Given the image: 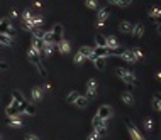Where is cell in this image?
<instances>
[{
	"label": "cell",
	"instance_id": "7a4b0ae2",
	"mask_svg": "<svg viewBox=\"0 0 161 140\" xmlns=\"http://www.w3.org/2000/svg\"><path fill=\"white\" fill-rule=\"evenodd\" d=\"M92 127H93V130L97 132L100 137H104V135L107 133V127H105V120H102L98 115H95V117L92 118Z\"/></svg>",
	"mask_w": 161,
	"mask_h": 140
},
{
	"label": "cell",
	"instance_id": "681fc988",
	"mask_svg": "<svg viewBox=\"0 0 161 140\" xmlns=\"http://www.w3.org/2000/svg\"><path fill=\"white\" fill-rule=\"evenodd\" d=\"M2 47H3V44H2V42H0V49H2Z\"/></svg>",
	"mask_w": 161,
	"mask_h": 140
},
{
	"label": "cell",
	"instance_id": "e0dca14e",
	"mask_svg": "<svg viewBox=\"0 0 161 140\" xmlns=\"http://www.w3.org/2000/svg\"><path fill=\"white\" fill-rule=\"evenodd\" d=\"M31 94H32V100H34L36 103L43 101V88H39V86H34Z\"/></svg>",
	"mask_w": 161,
	"mask_h": 140
},
{
	"label": "cell",
	"instance_id": "f35d334b",
	"mask_svg": "<svg viewBox=\"0 0 161 140\" xmlns=\"http://www.w3.org/2000/svg\"><path fill=\"white\" fill-rule=\"evenodd\" d=\"M26 140H41L38 135H32V133H27L26 135Z\"/></svg>",
	"mask_w": 161,
	"mask_h": 140
},
{
	"label": "cell",
	"instance_id": "603a6c76",
	"mask_svg": "<svg viewBox=\"0 0 161 140\" xmlns=\"http://www.w3.org/2000/svg\"><path fill=\"white\" fill-rule=\"evenodd\" d=\"M105 64H107L105 57H95V59H93V66L98 69V71H102V69H105Z\"/></svg>",
	"mask_w": 161,
	"mask_h": 140
},
{
	"label": "cell",
	"instance_id": "4316f807",
	"mask_svg": "<svg viewBox=\"0 0 161 140\" xmlns=\"http://www.w3.org/2000/svg\"><path fill=\"white\" fill-rule=\"evenodd\" d=\"M0 42H2L3 46H14V37L5 36V34H0Z\"/></svg>",
	"mask_w": 161,
	"mask_h": 140
},
{
	"label": "cell",
	"instance_id": "44dd1931",
	"mask_svg": "<svg viewBox=\"0 0 161 140\" xmlns=\"http://www.w3.org/2000/svg\"><path fill=\"white\" fill-rule=\"evenodd\" d=\"M121 100H122V103H126L127 106H132V105H134V96H132V93L124 91L122 96H121Z\"/></svg>",
	"mask_w": 161,
	"mask_h": 140
},
{
	"label": "cell",
	"instance_id": "5b68a950",
	"mask_svg": "<svg viewBox=\"0 0 161 140\" xmlns=\"http://www.w3.org/2000/svg\"><path fill=\"white\" fill-rule=\"evenodd\" d=\"M109 19V9L107 7H102L98 9V15H97V27H104V24Z\"/></svg>",
	"mask_w": 161,
	"mask_h": 140
},
{
	"label": "cell",
	"instance_id": "7dc6e473",
	"mask_svg": "<svg viewBox=\"0 0 161 140\" xmlns=\"http://www.w3.org/2000/svg\"><path fill=\"white\" fill-rule=\"evenodd\" d=\"M44 89H46V91H49V89H51V84H49V83L44 84Z\"/></svg>",
	"mask_w": 161,
	"mask_h": 140
},
{
	"label": "cell",
	"instance_id": "ee69618b",
	"mask_svg": "<svg viewBox=\"0 0 161 140\" xmlns=\"http://www.w3.org/2000/svg\"><path fill=\"white\" fill-rule=\"evenodd\" d=\"M134 91V86L132 84H127V93H132Z\"/></svg>",
	"mask_w": 161,
	"mask_h": 140
},
{
	"label": "cell",
	"instance_id": "f907efd6",
	"mask_svg": "<svg viewBox=\"0 0 161 140\" xmlns=\"http://www.w3.org/2000/svg\"><path fill=\"white\" fill-rule=\"evenodd\" d=\"M0 140H3V137H2V135H0Z\"/></svg>",
	"mask_w": 161,
	"mask_h": 140
},
{
	"label": "cell",
	"instance_id": "d6a6232c",
	"mask_svg": "<svg viewBox=\"0 0 161 140\" xmlns=\"http://www.w3.org/2000/svg\"><path fill=\"white\" fill-rule=\"evenodd\" d=\"M32 37H36V39H43V37H44V31H41L39 27L32 29Z\"/></svg>",
	"mask_w": 161,
	"mask_h": 140
},
{
	"label": "cell",
	"instance_id": "bcb514c9",
	"mask_svg": "<svg viewBox=\"0 0 161 140\" xmlns=\"http://www.w3.org/2000/svg\"><path fill=\"white\" fill-rule=\"evenodd\" d=\"M7 68V64L5 63H2V61H0V69H5Z\"/></svg>",
	"mask_w": 161,
	"mask_h": 140
},
{
	"label": "cell",
	"instance_id": "5bb4252c",
	"mask_svg": "<svg viewBox=\"0 0 161 140\" xmlns=\"http://www.w3.org/2000/svg\"><path fill=\"white\" fill-rule=\"evenodd\" d=\"M132 26L134 24H131L129 20H124V22L119 24V31H121L122 34H131V32H132Z\"/></svg>",
	"mask_w": 161,
	"mask_h": 140
},
{
	"label": "cell",
	"instance_id": "d6986e66",
	"mask_svg": "<svg viewBox=\"0 0 161 140\" xmlns=\"http://www.w3.org/2000/svg\"><path fill=\"white\" fill-rule=\"evenodd\" d=\"M7 123H9V127H14V128H20V127H22V120H20V115H17V117H9Z\"/></svg>",
	"mask_w": 161,
	"mask_h": 140
},
{
	"label": "cell",
	"instance_id": "cb8c5ba5",
	"mask_svg": "<svg viewBox=\"0 0 161 140\" xmlns=\"http://www.w3.org/2000/svg\"><path fill=\"white\" fill-rule=\"evenodd\" d=\"M75 105L78 106V108H86V106H88V98L86 96H78L76 98V101H75Z\"/></svg>",
	"mask_w": 161,
	"mask_h": 140
},
{
	"label": "cell",
	"instance_id": "f1b7e54d",
	"mask_svg": "<svg viewBox=\"0 0 161 140\" xmlns=\"http://www.w3.org/2000/svg\"><path fill=\"white\" fill-rule=\"evenodd\" d=\"M143 125H144V130H148V132H153V128H154V123H153V118H149V117H146V118H144Z\"/></svg>",
	"mask_w": 161,
	"mask_h": 140
},
{
	"label": "cell",
	"instance_id": "2e32d148",
	"mask_svg": "<svg viewBox=\"0 0 161 140\" xmlns=\"http://www.w3.org/2000/svg\"><path fill=\"white\" fill-rule=\"evenodd\" d=\"M93 54L95 57H107V56H110V49L109 47H93Z\"/></svg>",
	"mask_w": 161,
	"mask_h": 140
},
{
	"label": "cell",
	"instance_id": "d590c367",
	"mask_svg": "<svg viewBox=\"0 0 161 140\" xmlns=\"http://www.w3.org/2000/svg\"><path fill=\"white\" fill-rule=\"evenodd\" d=\"M43 41H44V44H46V42H55V39H53V32H51V31H49V32H44Z\"/></svg>",
	"mask_w": 161,
	"mask_h": 140
},
{
	"label": "cell",
	"instance_id": "f546056e",
	"mask_svg": "<svg viewBox=\"0 0 161 140\" xmlns=\"http://www.w3.org/2000/svg\"><path fill=\"white\" fill-rule=\"evenodd\" d=\"M12 98H14V100L17 101L19 105H20V103H24V101H26V100H24V96H22V93H20L19 89H14V91H12Z\"/></svg>",
	"mask_w": 161,
	"mask_h": 140
},
{
	"label": "cell",
	"instance_id": "6da1fadb",
	"mask_svg": "<svg viewBox=\"0 0 161 140\" xmlns=\"http://www.w3.org/2000/svg\"><path fill=\"white\" fill-rule=\"evenodd\" d=\"M115 75L121 78L122 81H126L127 84H138V78L134 76V73L131 69H126V68H117L115 69Z\"/></svg>",
	"mask_w": 161,
	"mask_h": 140
},
{
	"label": "cell",
	"instance_id": "836d02e7",
	"mask_svg": "<svg viewBox=\"0 0 161 140\" xmlns=\"http://www.w3.org/2000/svg\"><path fill=\"white\" fill-rule=\"evenodd\" d=\"M132 52H134V56H136V59H138V63H141V61L144 59V54H143V51L141 49H132Z\"/></svg>",
	"mask_w": 161,
	"mask_h": 140
},
{
	"label": "cell",
	"instance_id": "ab89813d",
	"mask_svg": "<svg viewBox=\"0 0 161 140\" xmlns=\"http://www.w3.org/2000/svg\"><path fill=\"white\" fill-rule=\"evenodd\" d=\"M10 17L12 19H19V12L17 10H10Z\"/></svg>",
	"mask_w": 161,
	"mask_h": 140
},
{
	"label": "cell",
	"instance_id": "8992f818",
	"mask_svg": "<svg viewBox=\"0 0 161 140\" xmlns=\"http://www.w3.org/2000/svg\"><path fill=\"white\" fill-rule=\"evenodd\" d=\"M5 113H7V117H17V115L20 113V105H19V103L15 101V100H12L10 105L7 106Z\"/></svg>",
	"mask_w": 161,
	"mask_h": 140
},
{
	"label": "cell",
	"instance_id": "9c48e42d",
	"mask_svg": "<svg viewBox=\"0 0 161 140\" xmlns=\"http://www.w3.org/2000/svg\"><path fill=\"white\" fill-rule=\"evenodd\" d=\"M63 26H61V24H55V26H53V29H51V32H53V39H55V42L58 44L60 42L61 39H63Z\"/></svg>",
	"mask_w": 161,
	"mask_h": 140
},
{
	"label": "cell",
	"instance_id": "1f68e13d",
	"mask_svg": "<svg viewBox=\"0 0 161 140\" xmlns=\"http://www.w3.org/2000/svg\"><path fill=\"white\" fill-rule=\"evenodd\" d=\"M85 5L88 7L90 10H97L98 9V0H86Z\"/></svg>",
	"mask_w": 161,
	"mask_h": 140
},
{
	"label": "cell",
	"instance_id": "4fadbf2b",
	"mask_svg": "<svg viewBox=\"0 0 161 140\" xmlns=\"http://www.w3.org/2000/svg\"><path fill=\"white\" fill-rule=\"evenodd\" d=\"M132 37H136V39H141L143 36H144V26L143 24H134L132 26Z\"/></svg>",
	"mask_w": 161,
	"mask_h": 140
},
{
	"label": "cell",
	"instance_id": "277c9868",
	"mask_svg": "<svg viewBox=\"0 0 161 140\" xmlns=\"http://www.w3.org/2000/svg\"><path fill=\"white\" fill-rule=\"evenodd\" d=\"M0 34H5V36H10V37H14V29H12L9 19H0Z\"/></svg>",
	"mask_w": 161,
	"mask_h": 140
},
{
	"label": "cell",
	"instance_id": "8fae6325",
	"mask_svg": "<svg viewBox=\"0 0 161 140\" xmlns=\"http://www.w3.org/2000/svg\"><path fill=\"white\" fill-rule=\"evenodd\" d=\"M119 57H122V59L126 61V63H138V59H136V56H134L132 49H124L122 54L119 56Z\"/></svg>",
	"mask_w": 161,
	"mask_h": 140
},
{
	"label": "cell",
	"instance_id": "60d3db41",
	"mask_svg": "<svg viewBox=\"0 0 161 140\" xmlns=\"http://www.w3.org/2000/svg\"><path fill=\"white\" fill-rule=\"evenodd\" d=\"M154 78H156V80H158L159 83H161V69H158V71L154 73Z\"/></svg>",
	"mask_w": 161,
	"mask_h": 140
},
{
	"label": "cell",
	"instance_id": "b9f144b4",
	"mask_svg": "<svg viewBox=\"0 0 161 140\" xmlns=\"http://www.w3.org/2000/svg\"><path fill=\"white\" fill-rule=\"evenodd\" d=\"M34 7L36 9H43V3H41L39 0H34Z\"/></svg>",
	"mask_w": 161,
	"mask_h": 140
},
{
	"label": "cell",
	"instance_id": "c3c4849f",
	"mask_svg": "<svg viewBox=\"0 0 161 140\" xmlns=\"http://www.w3.org/2000/svg\"><path fill=\"white\" fill-rule=\"evenodd\" d=\"M156 31H158V34L161 36V26H158V24H156Z\"/></svg>",
	"mask_w": 161,
	"mask_h": 140
},
{
	"label": "cell",
	"instance_id": "f6af8a7d",
	"mask_svg": "<svg viewBox=\"0 0 161 140\" xmlns=\"http://www.w3.org/2000/svg\"><path fill=\"white\" fill-rule=\"evenodd\" d=\"M154 98H156L158 101H161V91H158V93H156V94H154Z\"/></svg>",
	"mask_w": 161,
	"mask_h": 140
},
{
	"label": "cell",
	"instance_id": "ac0fdd59",
	"mask_svg": "<svg viewBox=\"0 0 161 140\" xmlns=\"http://www.w3.org/2000/svg\"><path fill=\"white\" fill-rule=\"evenodd\" d=\"M20 113H29V115H36V108L32 105H29L27 101L20 103Z\"/></svg>",
	"mask_w": 161,
	"mask_h": 140
},
{
	"label": "cell",
	"instance_id": "30bf717a",
	"mask_svg": "<svg viewBox=\"0 0 161 140\" xmlns=\"http://www.w3.org/2000/svg\"><path fill=\"white\" fill-rule=\"evenodd\" d=\"M98 117L102 118V120H109L110 117H112V106H109V105H102L100 108H98Z\"/></svg>",
	"mask_w": 161,
	"mask_h": 140
},
{
	"label": "cell",
	"instance_id": "484cf974",
	"mask_svg": "<svg viewBox=\"0 0 161 140\" xmlns=\"http://www.w3.org/2000/svg\"><path fill=\"white\" fill-rule=\"evenodd\" d=\"M95 42H97V47H107V41L104 34H97L95 36Z\"/></svg>",
	"mask_w": 161,
	"mask_h": 140
},
{
	"label": "cell",
	"instance_id": "ba28073f",
	"mask_svg": "<svg viewBox=\"0 0 161 140\" xmlns=\"http://www.w3.org/2000/svg\"><path fill=\"white\" fill-rule=\"evenodd\" d=\"M56 49H58L60 54H68V52L71 51V44H70V41H66V39H61L60 42L56 44Z\"/></svg>",
	"mask_w": 161,
	"mask_h": 140
},
{
	"label": "cell",
	"instance_id": "9a60e30c",
	"mask_svg": "<svg viewBox=\"0 0 161 140\" xmlns=\"http://www.w3.org/2000/svg\"><path fill=\"white\" fill-rule=\"evenodd\" d=\"M55 49H56L55 42H46L43 47V51H41V56H51L53 52H55Z\"/></svg>",
	"mask_w": 161,
	"mask_h": 140
},
{
	"label": "cell",
	"instance_id": "74e56055",
	"mask_svg": "<svg viewBox=\"0 0 161 140\" xmlns=\"http://www.w3.org/2000/svg\"><path fill=\"white\" fill-rule=\"evenodd\" d=\"M109 3L117 5V7H124V2H122V0H109Z\"/></svg>",
	"mask_w": 161,
	"mask_h": 140
},
{
	"label": "cell",
	"instance_id": "7402d4cb",
	"mask_svg": "<svg viewBox=\"0 0 161 140\" xmlns=\"http://www.w3.org/2000/svg\"><path fill=\"white\" fill-rule=\"evenodd\" d=\"M148 14H149L151 19L158 17V15H161V5H151L149 9H148Z\"/></svg>",
	"mask_w": 161,
	"mask_h": 140
},
{
	"label": "cell",
	"instance_id": "52a82bcc",
	"mask_svg": "<svg viewBox=\"0 0 161 140\" xmlns=\"http://www.w3.org/2000/svg\"><path fill=\"white\" fill-rule=\"evenodd\" d=\"M97 80H93V78H90L88 81H86V98H92L97 94Z\"/></svg>",
	"mask_w": 161,
	"mask_h": 140
},
{
	"label": "cell",
	"instance_id": "7c38bea8",
	"mask_svg": "<svg viewBox=\"0 0 161 140\" xmlns=\"http://www.w3.org/2000/svg\"><path fill=\"white\" fill-rule=\"evenodd\" d=\"M80 52L85 56V59H88V61H92V63H93V59H95L93 47H90V46H81V47H80Z\"/></svg>",
	"mask_w": 161,
	"mask_h": 140
},
{
	"label": "cell",
	"instance_id": "3957f363",
	"mask_svg": "<svg viewBox=\"0 0 161 140\" xmlns=\"http://www.w3.org/2000/svg\"><path fill=\"white\" fill-rule=\"evenodd\" d=\"M126 125H127V132H129V135H131V138H132V140H146V138H144V135L141 133V130H139L138 127L129 120V118H126Z\"/></svg>",
	"mask_w": 161,
	"mask_h": 140
},
{
	"label": "cell",
	"instance_id": "7bdbcfd3",
	"mask_svg": "<svg viewBox=\"0 0 161 140\" xmlns=\"http://www.w3.org/2000/svg\"><path fill=\"white\" fill-rule=\"evenodd\" d=\"M122 2H124V7H129L132 3V0H122Z\"/></svg>",
	"mask_w": 161,
	"mask_h": 140
},
{
	"label": "cell",
	"instance_id": "e575fe53",
	"mask_svg": "<svg viewBox=\"0 0 161 140\" xmlns=\"http://www.w3.org/2000/svg\"><path fill=\"white\" fill-rule=\"evenodd\" d=\"M83 61H86V59H85V56L81 54L80 51H78V52H76V56H75V59H73V63H75V64H81Z\"/></svg>",
	"mask_w": 161,
	"mask_h": 140
},
{
	"label": "cell",
	"instance_id": "4dcf8cb0",
	"mask_svg": "<svg viewBox=\"0 0 161 140\" xmlns=\"http://www.w3.org/2000/svg\"><path fill=\"white\" fill-rule=\"evenodd\" d=\"M78 96H80V93H78V91H70V93L66 94V101H68V103H75Z\"/></svg>",
	"mask_w": 161,
	"mask_h": 140
},
{
	"label": "cell",
	"instance_id": "ffe728a7",
	"mask_svg": "<svg viewBox=\"0 0 161 140\" xmlns=\"http://www.w3.org/2000/svg\"><path fill=\"white\" fill-rule=\"evenodd\" d=\"M29 63H32V64L36 66V68H38V71H39V75H41V76H46V75H48L46 68H44L43 63H41V57H39V59H32V61H29Z\"/></svg>",
	"mask_w": 161,
	"mask_h": 140
},
{
	"label": "cell",
	"instance_id": "d4e9b609",
	"mask_svg": "<svg viewBox=\"0 0 161 140\" xmlns=\"http://www.w3.org/2000/svg\"><path fill=\"white\" fill-rule=\"evenodd\" d=\"M31 47H34L36 51H39V54H41V51H43V47H44V41H43V39L32 37V46H31Z\"/></svg>",
	"mask_w": 161,
	"mask_h": 140
},
{
	"label": "cell",
	"instance_id": "8d00e7d4",
	"mask_svg": "<svg viewBox=\"0 0 161 140\" xmlns=\"http://www.w3.org/2000/svg\"><path fill=\"white\" fill-rule=\"evenodd\" d=\"M88 140H100V135H98L97 132H95V130L92 128V132L88 133Z\"/></svg>",
	"mask_w": 161,
	"mask_h": 140
},
{
	"label": "cell",
	"instance_id": "83f0119b",
	"mask_svg": "<svg viewBox=\"0 0 161 140\" xmlns=\"http://www.w3.org/2000/svg\"><path fill=\"white\" fill-rule=\"evenodd\" d=\"M105 41H107V47H109V49L119 47V42H117V39H115L114 36H109V37H105Z\"/></svg>",
	"mask_w": 161,
	"mask_h": 140
}]
</instances>
